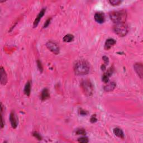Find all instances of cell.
I'll return each mask as SVG.
<instances>
[{
  "label": "cell",
  "mask_w": 143,
  "mask_h": 143,
  "mask_svg": "<svg viewBox=\"0 0 143 143\" xmlns=\"http://www.w3.org/2000/svg\"><path fill=\"white\" fill-rule=\"evenodd\" d=\"M90 71L89 63L84 60H80L76 62L74 65V71L77 75H85L87 74Z\"/></svg>",
  "instance_id": "obj_1"
},
{
  "label": "cell",
  "mask_w": 143,
  "mask_h": 143,
  "mask_svg": "<svg viewBox=\"0 0 143 143\" xmlns=\"http://www.w3.org/2000/svg\"><path fill=\"white\" fill-rule=\"evenodd\" d=\"M116 40L113 39H108L106 41L105 44V49L106 50H108L112 46H114L116 44Z\"/></svg>",
  "instance_id": "obj_13"
},
{
  "label": "cell",
  "mask_w": 143,
  "mask_h": 143,
  "mask_svg": "<svg viewBox=\"0 0 143 143\" xmlns=\"http://www.w3.org/2000/svg\"><path fill=\"white\" fill-rule=\"evenodd\" d=\"M46 47L48 48L49 50H50L52 53L55 54H58L60 52L59 47L58 45L55 43L54 42H53L52 41H48L46 44Z\"/></svg>",
  "instance_id": "obj_5"
},
{
  "label": "cell",
  "mask_w": 143,
  "mask_h": 143,
  "mask_svg": "<svg viewBox=\"0 0 143 143\" xmlns=\"http://www.w3.org/2000/svg\"><path fill=\"white\" fill-rule=\"evenodd\" d=\"M75 134L77 135H85L86 134V131L84 129H79L75 131Z\"/></svg>",
  "instance_id": "obj_19"
},
{
  "label": "cell",
  "mask_w": 143,
  "mask_h": 143,
  "mask_svg": "<svg viewBox=\"0 0 143 143\" xmlns=\"http://www.w3.org/2000/svg\"><path fill=\"white\" fill-rule=\"evenodd\" d=\"M110 18L111 20L115 24L119 22H125L127 14L124 10L112 11L110 13Z\"/></svg>",
  "instance_id": "obj_2"
},
{
  "label": "cell",
  "mask_w": 143,
  "mask_h": 143,
  "mask_svg": "<svg viewBox=\"0 0 143 143\" xmlns=\"http://www.w3.org/2000/svg\"><path fill=\"white\" fill-rule=\"evenodd\" d=\"M79 114L82 116H86L88 114V112L87 111L83 110L80 109V111H79Z\"/></svg>",
  "instance_id": "obj_23"
},
{
  "label": "cell",
  "mask_w": 143,
  "mask_h": 143,
  "mask_svg": "<svg viewBox=\"0 0 143 143\" xmlns=\"http://www.w3.org/2000/svg\"><path fill=\"white\" fill-rule=\"evenodd\" d=\"M97 119H96L95 115H93V116H92V117H91V119H90V121H91V122L92 123L96 122V121H97Z\"/></svg>",
  "instance_id": "obj_26"
},
{
  "label": "cell",
  "mask_w": 143,
  "mask_h": 143,
  "mask_svg": "<svg viewBox=\"0 0 143 143\" xmlns=\"http://www.w3.org/2000/svg\"><path fill=\"white\" fill-rule=\"evenodd\" d=\"M1 128H4V126L5 125V121L4 120V117H3V115L2 114H1Z\"/></svg>",
  "instance_id": "obj_27"
},
{
  "label": "cell",
  "mask_w": 143,
  "mask_h": 143,
  "mask_svg": "<svg viewBox=\"0 0 143 143\" xmlns=\"http://www.w3.org/2000/svg\"><path fill=\"white\" fill-rule=\"evenodd\" d=\"M101 69L103 71H105V69H106V65L105 64H104L101 66Z\"/></svg>",
  "instance_id": "obj_28"
},
{
  "label": "cell",
  "mask_w": 143,
  "mask_h": 143,
  "mask_svg": "<svg viewBox=\"0 0 143 143\" xmlns=\"http://www.w3.org/2000/svg\"><path fill=\"white\" fill-rule=\"evenodd\" d=\"M7 82V76L4 68L1 67V84L2 85H6Z\"/></svg>",
  "instance_id": "obj_10"
},
{
  "label": "cell",
  "mask_w": 143,
  "mask_h": 143,
  "mask_svg": "<svg viewBox=\"0 0 143 143\" xmlns=\"http://www.w3.org/2000/svg\"><path fill=\"white\" fill-rule=\"evenodd\" d=\"M94 19L95 21L99 24H102V23L104 22L105 20V15L104 14V13L97 12L95 15Z\"/></svg>",
  "instance_id": "obj_8"
},
{
  "label": "cell",
  "mask_w": 143,
  "mask_h": 143,
  "mask_svg": "<svg viewBox=\"0 0 143 143\" xmlns=\"http://www.w3.org/2000/svg\"><path fill=\"white\" fill-rule=\"evenodd\" d=\"M10 121L11 122V125L12 128L16 129L17 128L18 124V121L17 117H16V116L15 114V112H11L10 115Z\"/></svg>",
  "instance_id": "obj_7"
},
{
  "label": "cell",
  "mask_w": 143,
  "mask_h": 143,
  "mask_svg": "<svg viewBox=\"0 0 143 143\" xmlns=\"http://www.w3.org/2000/svg\"><path fill=\"white\" fill-rule=\"evenodd\" d=\"M33 135H34V136H35V137L36 139L39 140H41V137L40 135L39 134H38L37 132H34V133H33Z\"/></svg>",
  "instance_id": "obj_22"
},
{
  "label": "cell",
  "mask_w": 143,
  "mask_h": 143,
  "mask_svg": "<svg viewBox=\"0 0 143 143\" xmlns=\"http://www.w3.org/2000/svg\"><path fill=\"white\" fill-rule=\"evenodd\" d=\"M78 141L79 142H81V143H87V142H88L89 140L87 137H82V138H79Z\"/></svg>",
  "instance_id": "obj_20"
},
{
  "label": "cell",
  "mask_w": 143,
  "mask_h": 143,
  "mask_svg": "<svg viewBox=\"0 0 143 143\" xmlns=\"http://www.w3.org/2000/svg\"><path fill=\"white\" fill-rule=\"evenodd\" d=\"M122 2L120 0H110L109 1V3L112 6H118Z\"/></svg>",
  "instance_id": "obj_18"
},
{
  "label": "cell",
  "mask_w": 143,
  "mask_h": 143,
  "mask_svg": "<svg viewBox=\"0 0 143 143\" xmlns=\"http://www.w3.org/2000/svg\"><path fill=\"white\" fill-rule=\"evenodd\" d=\"M114 133L116 136H117V137H119L120 138H121V139L124 138V132H123L122 130L120 129H119L118 128H115L114 129Z\"/></svg>",
  "instance_id": "obj_15"
},
{
  "label": "cell",
  "mask_w": 143,
  "mask_h": 143,
  "mask_svg": "<svg viewBox=\"0 0 143 143\" xmlns=\"http://www.w3.org/2000/svg\"><path fill=\"white\" fill-rule=\"evenodd\" d=\"M31 92V84L30 82L28 81L26 83L24 88V94L28 96H29Z\"/></svg>",
  "instance_id": "obj_16"
},
{
  "label": "cell",
  "mask_w": 143,
  "mask_h": 143,
  "mask_svg": "<svg viewBox=\"0 0 143 143\" xmlns=\"http://www.w3.org/2000/svg\"><path fill=\"white\" fill-rule=\"evenodd\" d=\"M74 36L72 34H67L64 36V37L63 38V40L66 43H69L71 42L74 40Z\"/></svg>",
  "instance_id": "obj_17"
},
{
  "label": "cell",
  "mask_w": 143,
  "mask_h": 143,
  "mask_svg": "<svg viewBox=\"0 0 143 143\" xmlns=\"http://www.w3.org/2000/svg\"><path fill=\"white\" fill-rule=\"evenodd\" d=\"M81 86L85 95L88 96H90L92 95L93 91H94V88H93L91 82L89 80L86 79V80L83 81Z\"/></svg>",
  "instance_id": "obj_4"
},
{
  "label": "cell",
  "mask_w": 143,
  "mask_h": 143,
  "mask_svg": "<svg viewBox=\"0 0 143 143\" xmlns=\"http://www.w3.org/2000/svg\"><path fill=\"white\" fill-rule=\"evenodd\" d=\"M116 84L114 82H111L104 86V91L106 92H111L116 88Z\"/></svg>",
  "instance_id": "obj_12"
},
{
  "label": "cell",
  "mask_w": 143,
  "mask_h": 143,
  "mask_svg": "<svg viewBox=\"0 0 143 143\" xmlns=\"http://www.w3.org/2000/svg\"><path fill=\"white\" fill-rule=\"evenodd\" d=\"M51 18L48 19L46 21V22H45V24L44 25V26H43V28H45L46 27H48V26H49V25L50 24V22H51Z\"/></svg>",
  "instance_id": "obj_25"
},
{
  "label": "cell",
  "mask_w": 143,
  "mask_h": 143,
  "mask_svg": "<svg viewBox=\"0 0 143 143\" xmlns=\"http://www.w3.org/2000/svg\"><path fill=\"white\" fill-rule=\"evenodd\" d=\"M50 97V94L48 89L44 88L43 89L41 94V99L42 101H45Z\"/></svg>",
  "instance_id": "obj_14"
},
{
  "label": "cell",
  "mask_w": 143,
  "mask_h": 143,
  "mask_svg": "<svg viewBox=\"0 0 143 143\" xmlns=\"http://www.w3.org/2000/svg\"><path fill=\"white\" fill-rule=\"evenodd\" d=\"M102 59L104 60V61L105 63V65H107L108 64V63H109V59H108V58L107 57V56H104L102 57Z\"/></svg>",
  "instance_id": "obj_24"
},
{
  "label": "cell",
  "mask_w": 143,
  "mask_h": 143,
  "mask_svg": "<svg viewBox=\"0 0 143 143\" xmlns=\"http://www.w3.org/2000/svg\"><path fill=\"white\" fill-rule=\"evenodd\" d=\"M112 73L113 69L111 68L110 69H109L107 72H105L104 75H102V81L104 82L105 83H107L109 80V78L112 75Z\"/></svg>",
  "instance_id": "obj_11"
},
{
  "label": "cell",
  "mask_w": 143,
  "mask_h": 143,
  "mask_svg": "<svg viewBox=\"0 0 143 143\" xmlns=\"http://www.w3.org/2000/svg\"><path fill=\"white\" fill-rule=\"evenodd\" d=\"M134 68L136 73L140 78L143 77V66L141 63H136L134 65Z\"/></svg>",
  "instance_id": "obj_6"
},
{
  "label": "cell",
  "mask_w": 143,
  "mask_h": 143,
  "mask_svg": "<svg viewBox=\"0 0 143 143\" xmlns=\"http://www.w3.org/2000/svg\"><path fill=\"white\" fill-rule=\"evenodd\" d=\"M45 11H46V9H43L41 10V11L39 13V14L38 15L37 17L36 18L35 21L34 22V24H33V26H34V28L37 27V26L38 25L41 19L42 18L43 16L44 15Z\"/></svg>",
  "instance_id": "obj_9"
},
{
  "label": "cell",
  "mask_w": 143,
  "mask_h": 143,
  "mask_svg": "<svg viewBox=\"0 0 143 143\" xmlns=\"http://www.w3.org/2000/svg\"><path fill=\"white\" fill-rule=\"evenodd\" d=\"M37 65H38V67L39 69L40 72H42L43 71V66H42V64L41 63V62L39 61V60H38V61H37Z\"/></svg>",
  "instance_id": "obj_21"
},
{
  "label": "cell",
  "mask_w": 143,
  "mask_h": 143,
  "mask_svg": "<svg viewBox=\"0 0 143 143\" xmlns=\"http://www.w3.org/2000/svg\"><path fill=\"white\" fill-rule=\"evenodd\" d=\"M114 32L118 36L123 37L125 36L129 32V28L125 22L116 23L113 28Z\"/></svg>",
  "instance_id": "obj_3"
}]
</instances>
